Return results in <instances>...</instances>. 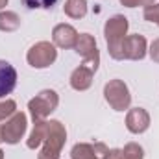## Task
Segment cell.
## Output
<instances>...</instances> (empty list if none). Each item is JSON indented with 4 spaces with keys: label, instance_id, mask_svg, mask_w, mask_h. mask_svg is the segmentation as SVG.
<instances>
[{
    "label": "cell",
    "instance_id": "cell-1",
    "mask_svg": "<svg viewBox=\"0 0 159 159\" xmlns=\"http://www.w3.org/2000/svg\"><path fill=\"white\" fill-rule=\"evenodd\" d=\"M129 22L124 15H113L106 20L104 24V37L107 43V52L113 59L122 61V43L128 35Z\"/></svg>",
    "mask_w": 159,
    "mask_h": 159
},
{
    "label": "cell",
    "instance_id": "cell-2",
    "mask_svg": "<svg viewBox=\"0 0 159 159\" xmlns=\"http://www.w3.org/2000/svg\"><path fill=\"white\" fill-rule=\"evenodd\" d=\"M67 143V129L59 120H48V133L41 144L37 159H59Z\"/></svg>",
    "mask_w": 159,
    "mask_h": 159
},
{
    "label": "cell",
    "instance_id": "cell-3",
    "mask_svg": "<svg viewBox=\"0 0 159 159\" xmlns=\"http://www.w3.org/2000/svg\"><path fill=\"white\" fill-rule=\"evenodd\" d=\"M59 106V94L54 89H43L39 94H35L28 102V109L34 120H46Z\"/></svg>",
    "mask_w": 159,
    "mask_h": 159
},
{
    "label": "cell",
    "instance_id": "cell-4",
    "mask_svg": "<svg viewBox=\"0 0 159 159\" xmlns=\"http://www.w3.org/2000/svg\"><path fill=\"white\" fill-rule=\"evenodd\" d=\"M104 98H106V102L111 106V109H115V111H126V109H129V106H131L129 89H128V85L119 78L109 80V81L104 85Z\"/></svg>",
    "mask_w": 159,
    "mask_h": 159
},
{
    "label": "cell",
    "instance_id": "cell-5",
    "mask_svg": "<svg viewBox=\"0 0 159 159\" xmlns=\"http://www.w3.org/2000/svg\"><path fill=\"white\" fill-rule=\"evenodd\" d=\"M28 128V117L22 111H15L7 120L0 124V139L6 144H17L24 137Z\"/></svg>",
    "mask_w": 159,
    "mask_h": 159
},
{
    "label": "cell",
    "instance_id": "cell-6",
    "mask_svg": "<svg viewBox=\"0 0 159 159\" xmlns=\"http://www.w3.org/2000/svg\"><path fill=\"white\" fill-rule=\"evenodd\" d=\"M56 59H57V50H56V44L50 41L35 43L26 54V61L34 69H46V67L54 65Z\"/></svg>",
    "mask_w": 159,
    "mask_h": 159
},
{
    "label": "cell",
    "instance_id": "cell-7",
    "mask_svg": "<svg viewBox=\"0 0 159 159\" xmlns=\"http://www.w3.org/2000/svg\"><path fill=\"white\" fill-rule=\"evenodd\" d=\"M74 50L78 52V56H81L85 67H89L93 72L98 70V65H100V52H98V46H96V41L91 34H80L78 41H76V46Z\"/></svg>",
    "mask_w": 159,
    "mask_h": 159
},
{
    "label": "cell",
    "instance_id": "cell-8",
    "mask_svg": "<svg viewBox=\"0 0 159 159\" xmlns=\"http://www.w3.org/2000/svg\"><path fill=\"white\" fill-rule=\"evenodd\" d=\"M146 54H148V43L144 39V35H139V34L126 35V39L122 43V57L124 59L141 61V59H144Z\"/></svg>",
    "mask_w": 159,
    "mask_h": 159
},
{
    "label": "cell",
    "instance_id": "cell-9",
    "mask_svg": "<svg viewBox=\"0 0 159 159\" xmlns=\"http://www.w3.org/2000/svg\"><path fill=\"white\" fill-rule=\"evenodd\" d=\"M78 35L80 34L76 32L74 26L61 22V24L54 26V30H52V43L56 44V48H65V50H69V48H74V46H76Z\"/></svg>",
    "mask_w": 159,
    "mask_h": 159
},
{
    "label": "cell",
    "instance_id": "cell-10",
    "mask_svg": "<svg viewBox=\"0 0 159 159\" xmlns=\"http://www.w3.org/2000/svg\"><path fill=\"white\" fill-rule=\"evenodd\" d=\"M126 128L133 135H141L150 128V115L144 107H131L126 115Z\"/></svg>",
    "mask_w": 159,
    "mask_h": 159
},
{
    "label": "cell",
    "instance_id": "cell-11",
    "mask_svg": "<svg viewBox=\"0 0 159 159\" xmlns=\"http://www.w3.org/2000/svg\"><path fill=\"white\" fill-rule=\"evenodd\" d=\"M107 146L104 143H78L72 146L70 150V157L72 159H102L106 154Z\"/></svg>",
    "mask_w": 159,
    "mask_h": 159
},
{
    "label": "cell",
    "instance_id": "cell-12",
    "mask_svg": "<svg viewBox=\"0 0 159 159\" xmlns=\"http://www.w3.org/2000/svg\"><path fill=\"white\" fill-rule=\"evenodd\" d=\"M17 85V70L9 61L0 59V98H6L11 94V91Z\"/></svg>",
    "mask_w": 159,
    "mask_h": 159
},
{
    "label": "cell",
    "instance_id": "cell-13",
    "mask_svg": "<svg viewBox=\"0 0 159 159\" xmlns=\"http://www.w3.org/2000/svg\"><path fill=\"white\" fill-rule=\"evenodd\" d=\"M93 76H94V72L89 67L80 65V67H76L72 70V74H70V87L74 91H80V93L81 91H87L93 85Z\"/></svg>",
    "mask_w": 159,
    "mask_h": 159
},
{
    "label": "cell",
    "instance_id": "cell-14",
    "mask_svg": "<svg viewBox=\"0 0 159 159\" xmlns=\"http://www.w3.org/2000/svg\"><path fill=\"white\" fill-rule=\"evenodd\" d=\"M46 133H48V120H34V129L26 141V146L30 150L39 148L44 141V137H46Z\"/></svg>",
    "mask_w": 159,
    "mask_h": 159
},
{
    "label": "cell",
    "instance_id": "cell-15",
    "mask_svg": "<svg viewBox=\"0 0 159 159\" xmlns=\"http://www.w3.org/2000/svg\"><path fill=\"white\" fill-rule=\"evenodd\" d=\"M20 28V17L15 11H0V32H15Z\"/></svg>",
    "mask_w": 159,
    "mask_h": 159
},
{
    "label": "cell",
    "instance_id": "cell-16",
    "mask_svg": "<svg viewBox=\"0 0 159 159\" xmlns=\"http://www.w3.org/2000/svg\"><path fill=\"white\" fill-rule=\"evenodd\" d=\"M63 11L70 19H83L87 15V0H67Z\"/></svg>",
    "mask_w": 159,
    "mask_h": 159
},
{
    "label": "cell",
    "instance_id": "cell-17",
    "mask_svg": "<svg viewBox=\"0 0 159 159\" xmlns=\"http://www.w3.org/2000/svg\"><path fill=\"white\" fill-rule=\"evenodd\" d=\"M122 159H144V150L137 143H128L122 148Z\"/></svg>",
    "mask_w": 159,
    "mask_h": 159
},
{
    "label": "cell",
    "instance_id": "cell-18",
    "mask_svg": "<svg viewBox=\"0 0 159 159\" xmlns=\"http://www.w3.org/2000/svg\"><path fill=\"white\" fill-rule=\"evenodd\" d=\"M15 111H17V104H15V100L7 98V100L0 102V122L7 120L13 113H15Z\"/></svg>",
    "mask_w": 159,
    "mask_h": 159
},
{
    "label": "cell",
    "instance_id": "cell-19",
    "mask_svg": "<svg viewBox=\"0 0 159 159\" xmlns=\"http://www.w3.org/2000/svg\"><path fill=\"white\" fill-rule=\"evenodd\" d=\"M57 0H22L28 9H50L56 6Z\"/></svg>",
    "mask_w": 159,
    "mask_h": 159
},
{
    "label": "cell",
    "instance_id": "cell-20",
    "mask_svg": "<svg viewBox=\"0 0 159 159\" xmlns=\"http://www.w3.org/2000/svg\"><path fill=\"white\" fill-rule=\"evenodd\" d=\"M143 17H144V20H148V22L159 24V4L154 2V4H150V6H144Z\"/></svg>",
    "mask_w": 159,
    "mask_h": 159
},
{
    "label": "cell",
    "instance_id": "cell-21",
    "mask_svg": "<svg viewBox=\"0 0 159 159\" xmlns=\"http://www.w3.org/2000/svg\"><path fill=\"white\" fill-rule=\"evenodd\" d=\"M156 0H120V4L122 6H126V7H137V6H150V4H154Z\"/></svg>",
    "mask_w": 159,
    "mask_h": 159
},
{
    "label": "cell",
    "instance_id": "cell-22",
    "mask_svg": "<svg viewBox=\"0 0 159 159\" xmlns=\"http://www.w3.org/2000/svg\"><path fill=\"white\" fill-rule=\"evenodd\" d=\"M148 54H150V57H152L154 63H159V39L152 41V44L148 48Z\"/></svg>",
    "mask_w": 159,
    "mask_h": 159
},
{
    "label": "cell",
    "instance_id": "cell-23",
    "mask_svg": "<svg viewBox=\"0 0 159 159\" xmlns=\"http://www.w3.org/2000/svg\"><path fill=\"white\" fill-rule=\"evenodd\" d=\"M102 159H122V150L120 148H111V150L107 148Z\"/></svg>",
    "mask_w": 159,
    "mask_h": 159
},
{
    "label": "cell",
    "instance_id": "cell-24",
    "mask_svg": "<svg viewBox=\"0 0 159 159\" xmlns=\"http://www.w3.org/2000/svg\"><path fill=\"white\" fill-rule=\"evenodd\" d=\"M7 6V0H0V9H4Z\"/></svg>",
    "mask_w": 159,
    "mask_h": 159
},
{
    "label": "cell",
    "instance_id": "cell-25",
    "mask_svg": "<svg viewBox=\"0 0 159 159\" xmlns=\"http://www.w3.org/2000/svg\"><path fill=\"white\" fill-rule=\"evenodd\" d=\"M0 159H4V152L2 150H0Z\"/></svg>",
    "mask_w": 159,
    "mask_h": 159
},
{
    "label": "cell",
    "instance_id": "cell-26",
    "mask_svg": "<svg viewBox=\"0 0 159 159\" xmlns=\"http://www.w3.org/2000/svg\"><path fill=\"white\" fill-rule=\"evenodd\" d=\"M0 143H2V139H0Z\"/></svg>",
    "mask_w": 159,
    "mask_h": 159
}]
</instances>
